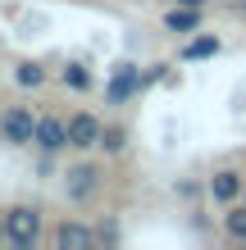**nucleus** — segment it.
<instances>
[{
  "mask_svg": "<svg viewBox=\"0 0 246 250\" xmlns=\"http://www.w3.org/2000/svg\"><path fill=\"white\" fill-rule=\"evenodd\" d=\"M60 187H64V200L87 209V205L100 200V191H105V168L96 164V159H78V164H68L60 173Z\"/></svg>",
  "mask_w": 246,
  "mask_h": 250,
  "instance_id": "nucleus-1",
  "label": "nucleus"
},
{
  "mask_svg": "<svg viewBox=\"0 0 246 250\" xmlns=\"http://www.w3.org/2000/svg\"><path fill=\"white\" fill-rule=\"evenodd\" d=\"M5 214V246L14 250H32L41 237H46V214L37 209V205H9Z\"/></svg>",
  "mask_w": 246,
  "mask_h": 250,
  "instance_id": "nucleus-2",
  "label": "nucleus"
},
{
  "mask_svg": "<svg viewBox=\"0 0 246 250\" xmlns=\"http://www.w3.org/2000/svg\"><path fill=\"white\" fill-rule=\"evenodd\" d=\"M32 150L37 155H64L68 150V119H64V114H37Z\"/></svg>",
  "mask_w": 246,
  "mask_h": 250,
  "instance_id": "nucleus-3",
  "label": "nucleus"
},
{
  "mask_svg": "<svg viewBox=\"0 0 246 250\" xmlns=\"http://www.w3.org/2000/svg\"><path fill=\"white\" fill-rule=\"evenodd\" d=\"M32 132H37V114L27 105H5L0 109V141L5 146H32Z\"/></svg>",
  "mask_w": 246,
  "mask_h": 250,
  "instance_id": "nucleus-4",
  "label": "nucleus"
},
{
  "mask_svg": "<svg viewBox=\"0 0 246 250\" xmlns=\"http://www.w3.org/2000/svg\"><path fill=\"white\" fill-rule=\"evenodd\" d=\"M141 86H146V78H141V64H114L110 82H105V105H128L133 96H141Z\"/></svg>",
  "mask_w": 246,
  "mask_h": 250,
  "instance_id": "nucleus-5",
  "label": "nucleus"
},
{
  "mask_svg": "<svg viewBox=\"0 0 246 250\" xmlns=\"http://www.w3.org/2000/svg\"><path fill=\"white\" fill-rule=\"evenodd\" d=\"M50 246L55 250H96V228L87 223V218H60V223L50 228Z\"/></svg>",
  "mask_w": 246,
  "mask_h": 250,
  "instance_id": "nucleus-6",
  "label": "nucleus"
},
{
  "mask_svg": "<svg viewBox=\"0 0 246 250\" xmlns=\"http://www.w3.org/2000/svg\"><path fill=\"white\" fill-rule=\"evenodd\" d=\"M100 132H105V119L91 109H78V114H68V150H96L100 146Z\"/></svg>",
  "mask_w": 246,
  "mask_h": 250,
  "instance_id": "nucleus-7",
  "label": "nucleus"
},
{
  "mask_svg": "<svg viewBox=\"0 0 246 250\" xmlns=\"http://www.w3.org/2000/svg\"><path fill=\"white\" fill-rule=\"evenodd\" d=\"M242 191H246V173L242 168H214L210 182H205V196L219 205V209H224V205H237Z\"/></svg>",
  "mask_w": 246,
  "mask_h": 250,
  "instance_id": "nucleus-8",
  "label": "nucleus"
},
{
  "mask_svg": "<svg viewBox=\"0 0 246 250\" xmlns=\"http://www.w3.org/2000/svg\"><path fill=\"white\" fill-rule=\"evenodd\" d=\"M201 23H205V9H196V5H173L164 14V32H173V37H192V32H201Z\"/></svg>",
  "mask_w": 246,
  "mask_h": 250,
  "instance_id": "nucleus-9",
  "label": "nucleus"
},
{
  "mask_svg": "<svg viewBox=\"0 0 246 250\" xmlns=\"http://www.w3.org/2000/svg\"><path fill=\"white\" fill-rule=\"evenodd\" d=\"M219 50H224V41L214 37V32H201V37L192 32V37L182 41L178 60H182V64H201V60H214V55H219Z\"/></svg>",
  "mask_w": 246,
  "mask_h": 250,
  "instance_id": "nucleus-10",
  "label": "nucleus"
},
{
  "mask_svg": "<svg viewBox=\"0 0 246 250\" xmlns=\"http://www.w3.org/2000/svg\"><path fill=\"white\" fill-rule=\"evenodd\" d=\"M14 82H19L23 91H41V86L50 82V68L37 64V60H19V64H14Z\"/></svg>",
  "mask_w": 246,
  "mask_h": 250,
  "instance_id": "nucleus-11",
  "label": "nucleus"
},
{
  "mask_svg": "<svg viewBox=\"0 0 246 250\" xmlns=\"http://www.w3.org/2000/svg\"><path fill=\"white\" fill-rule=\"evenodd\" d=\"M60 82L68 86V91H78V96H87L96 86V78H91V68H87L82 60H68L64 68H60Z\"/></svg>",
  "mask_w": 246,
  "mask_h": 250,
  "instance_id": "nucleus-12",
  "label": "nucleus"
},
{
  "mask_svg": "<svg viewBox=\"0 0 246 250\" xmlns=\"http://www.w3.org/2000/svg\"><path fill=\"white\" fill-rule=\"evenodd\" d=\"M224 237L246 246V200H237V205H224Z\"/></svg>",
  "mask_w": 246,
  "mask_h": 250,
  "instance_id": "nucleus-13",
  "label": "nucleus"
},
{
  "mask_svg": "<svg viewBox=\"0 0 246 250\" xmlns=\"http://www.w3.org/2000/svg\"><path fill=\"white\" fill-rule=\"evenodd\" d=\"M96 150H105V155H123V150H128V127L105 123V132H100V146H96Z\"/></svg>",
  "mask_w": 246,
  "mask_h": 250,
  "instance_id": "nucleus-14",
  "label": "nucleus"
},
{
  "mask_svg": "<svg viewBox=\"0 0 246 250\" xmlns=\"http://www.w3.org/2000/svg\"><path fill=\"white\" fill-rule=\"evenodd\" d=\"M96 241L100 246H119V223H114V218H100L96 223Z\"/></svg>",
  "mask_w": 246,
  "mask_h": 250,
  "instance_id": "nucleus-15",
  "label": "nucleus"
},
{
  "mask_svg": "<svg viewBox=\"0 0 246 250\" xmlns=\"http://www.w3.org/2000/svg\"><path fill=\"white\" fill-rule=\"evenodd\" d=\"M173 196H182V200H196V196H201V187H196V182H178V187H173Z\"/></svg>",
  "mask_w": 246,
  "mask_h": 250,
  "instance_id": "nucleus-16",
  "label": "nucleus"
},
{
  "mask_svg": "<svg viewBox=\"0 0 246 250\" xmlns=\"http://www.w3.org/2000/svg\"><path fill=\"white\" fill-rule=\"evenodd\" d=\"M173 5H196V9H205L210 0H173Z\"/></svg>",
  "mask_w": 246,
  "mask_h": 250,
  "instance_id": "nucleus-17",
  "label": "nucleus"
},
{
  "mask_svg": "<svg viewBox=\"0 0 246 250\" xmlns=\"http://www.w3.org/2000/svg\"><path fill=\"white\" fill-rule=\"evenodd\" d=\"M0 246H5V214H0Z\"/></svg>",
  "mask_w": 246,
  "mask_h": 250,
  "instance_id": "nucleus-18",
  "label": "nucleus"
},
{
  "mask_svg": "<svg viewBox=\"0 0 246 250\" xmlns=\"http://www.w3.org/2000/svg\"><path fill=\"white\" fill-rule=\"evenodd\" d=\"M242 200H246V191H242Z\"/></svg>",
  "mask_w": 246,
  "mask_h": 250,
  "instance_id": "nucleus-19",
  "label": "nucleus"
},
{
  "mask_svg": "<svg viewBox=\"0 0 246 250\" xmlns=\"http://www.w3.org/2000/svg\"><path fill=\"white\" fill-rule=\"evenodd\" d=\"M0 109H5V105H0Z\"/></svg>",
  "mask_w": 246,
  "mask_h": 250,
  "instance_id": "nucleus-20",
  "label": "nucleus"
}]
</instances>
